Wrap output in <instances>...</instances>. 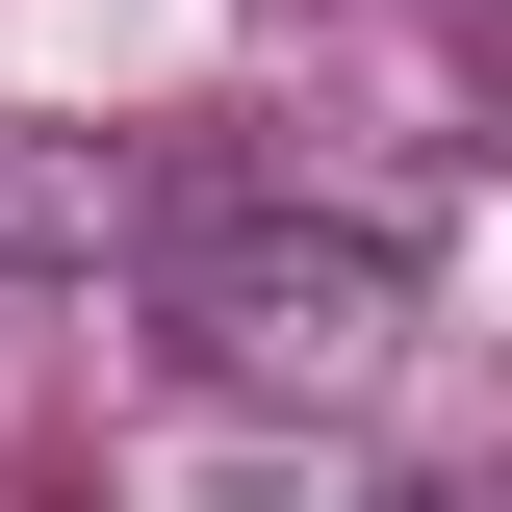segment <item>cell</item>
Returning a JSON list of instances; mask_svg holds the SVG:
<instances>
[{
    "mask_svg": "<svg viewBox=\"0 0 512 512\" xmlns=\"http://www.w3.org/2000/svg\"><path fill=\"white\" fill-rule=\"evenodd\" d=\"M154 333H180L205 410H384L410 231L384 205H308V180H205V205H154Z\"/></svg>",
    "mask_w": 512,
    "mask_h": 512,
    "instance_id": "1",
    "label": "cell"
},
{
    "mask_svg": "<svg viewBox=\"0 0 512 512\" xmlns=\"http://www.w3.org/2000/svg\"><path fill=\"white\" fill-rule=\"evenodd\" d=\"M128 231H154V180H128L103 128H0V308H52V282H103Z\"/></svg>",
    "mask_w": 512,
    "mask_h": 512,
    "instance_id": "2",
    "label": "cell"
},
{
    "mask_svg": "<svg viewBox=\"0 0 512 512\" xmlns=\"http://www.w3.org/2000/svg\"><path fill=\"white\" fill-rule=\"evenodd\" d=\"M359 512H487V487H359Z\"/></svg>",
    "mask_w": 512,
    "mask_h": 512,
    "instance_id": "3",
    "label": "cell"
}]
</instances>
